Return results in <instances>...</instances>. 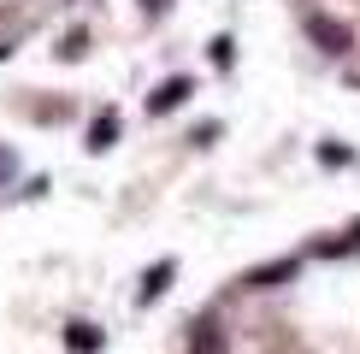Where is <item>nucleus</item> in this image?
Wrapping results in <instances>:
<instances>
[{"instance_id": "4", "label": "nucleus", "mask_w": 360, "mask_h": 354, "mask_svg": "<svg viewBox=\"0 0 360 354\" xmlns=\"http://www.w3.org/2000/svg\"><path fill=\"white\" fill-rule=\"evenodd\" d=\"M189 354H224V336H219L213 319H201V324L189 331Z\"/></svg>"}, {"instance_id": "3", "label": "nucleus", "mask_w": 360, "mask_h": 354, "mask_svg": "<svg viewBox=\"0 0 360 354\" xmlns=\"http://www.w3.org/2000/svg\"><path fill=\"white\" fill-rule=\"evenodd\" d=\"M307 29H313V41H325V53H342V48H349V29H342L337 18H313Z\"/></svg>"}, {"instance_id": "1", "label": "nucleus", "mask_w": 360, "mask_h": 354, "mask_svg": "<svg viewBox=\"0 0 360 354\" xmlns=\"http://www.w3.org/2000/svg\"><path fill=\"white\" fill-rule=\"evenodd\" d=\"M189 95H195V83H189V77H166V83L154 88V95H148V112L160 118V112H172V107H184Z\"/></svg>"}, {"instance_id": "6", "label": "nucleus", "mask_w": 360, "mask_h": 354, "mask_svg": "<svg viewBox=\"0 0 360 354\" xmlns=\"http://www.w3.org/2000/svg\"><path fill=\"white\" fill-rule=\"evenodd\" d=\"M65 348L95 354V348H101V331H95V324H71V331H65Z\"/></svg>"}, {"instance_id": "2", "label": "nucleus", "mask_w": 360, "mask_h": 354, "mask_svg": "<svg viewBox=\"0 0 360 354\" xmlns=\"http://www.w3.org/2000/svg\"><path fill=\"white\" fill-rule=\"evenodd\" d=\"M112 142H118V112H101L95 124H89V154H107Z\"/></svg>"}, {"instance_id": "8", "label": "nucleus", "mask_w": 360, "mask_h": 354, "mask_svg": "<svg viewBox=\"0 0 360 354\" xmlns=\"http://www.w3.org/2000/svg\"><path fill=\"white\" fill-rule=\"evenodd\" d=\"M207 59H213V65H231V36H219L213 48H207Z\"/></svg>"}, {"instance_id": "7", "label": "nucleus", "mask_w": 360, "mask_h": 354, "mask_svg": "<svg viewBox=\"0 0 360 354\" xmlns=\"http://www.w3.org/2000/svg\"><path fill=\"white\" fill-rule=\"evenodd\" d=\"M290 272H295V260H278V266H266V272H254V277H248V289H272V284H283Z\"/></svg>"}, {"instance_id": "9", "label": "nucleus", "mask_w": 360, "mask_h": 354, "mask_svg": "<svg viewBox=\"0 0 360 354\" xmlns=\"http://www.w3.org/2000/svg\"><path fill=\"white\" fill-rule=\"evenodd\" d=\"M142 6H148V12H160V6H166V0H142Z\"/></svg>"}, {"instance_id": "5", "label": "nucleus", "mask_w": 360, "mask_h": 354, "mask_svg": "<svg viewBox=\"0 0 360 354\" xmlns=\"http://www.w3.org/2000/svg\"><path fill=\"white\" fill-rule=\"evenodd\" d=\"M172 272H177V260H154V266H148V277H142V301H160V289L172 284Z\"/></svg>"}]
</instances>
